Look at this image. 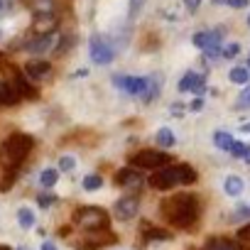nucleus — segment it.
<instances>
[{"instance_id": "393cba45", "label": "nucleus", "mask_w": 250, "mask_h": 250, "mask_svg": "<svg viewBox=\"0 0 250 250\" xmlns=\"http://www.w3.org/2000/svg\"><path fill=\"white\" fill-rule=\"evenodd\" d=\"M57 179H59V172H57V169H44V172L40 174V184H42V187H47V189H49V187H54V184H57Z\"/></svg>"}, {"instance_id": "f8f14e48", "label": "nucleus", "mask_w": 250, "mask_h": 250, "mask_svg": "<svg viewBox=\"0 0 250 250\" xmlns=\"http://www.w3.org/2000/svg\"><path fill=\"white\" fill-rule=\"evenodd\" d=\"M49 74H52V64H49V62H42V59L35 62V59H32V62L25 64V76L32 79V81H44Z\"/></svg>"}, {"instance_id": "72a5a7b5", "label": "nucleus", "mask_w": 250, "mask_h": 250, "mask_svg": "<svg viewBox=\"0 0 250 250\" xmlns=\"http://www.w3.org/2000/svg\"><path fill=\"white\" fill-rule=\"evenodd\" d=\"M238 52H240L238 44H228V47L223 49V57H226V59H233V57H238Z\"/></svg>"}, {"instance_id": "7c9ffc66", "label": "nucleus", "mask_w": 250, "mask_h": 250, "mask_svg": "<svg viewBox=\"0 0 250 250\" xmlns=\"http://www.w3.org/2000/svg\"><path fill=\"white\" fill-rule=\"evenodd\" d=\"M143 5H145V0H130V18H138Z\"/></svg>"}, {"instance_id": "2f4dec72", "label": "nucleus", "mask_w": 250, "mask_h": 250, "mask_svg": "<svg viewBox=\"0 0 250 250\" xmlns=\"http://www.w3.org/2000/svg\"><path fill=\"white\" fill-rule=\"evenodd\" d=\"M250 105V86L240 93V98H238V108H248Z\"/></svg>"}, {"instance_id": "20e7f679", "label": "nucleus", "mask_w": 250, "mask_h": 250, "mask_svg": "<svg viewBox=\"0 0 250 250\" xmlns=\"http://www.w3.org/2000/svg\"><path fill=\"white\" fill-rule=\"evenodd\" d=\"M74 221L83 230H105L108 228V213L98 206H83L74 213Z\"/></svg>"}, {"instance_id": "6e6552de", "label": "nucleus", "mask_w": 250, "mask_h": 250, "mask_svg": "<svg viewBox=\"0 0 250 250\" xmlns=\"http://www.w3.org/2000/svg\"><path fill=\"white\" fill-rule=\"evenodd\" d=\"M113 83L130 96H143L147 88V79L143 76H113Z\"/></svg>"}, {"instance_id": "4be33fe9", "label": "nucleus", "mask_w": 250, "mask_h": 250, "mask_svg": "<svg viewBox=\"0 0 250 250\" xmlns=\"http://www.w3.org/2000/svg\"><path fill=\"white\" fill-rule=\"evenodd\" d=\"M213 143H216V147H218V150H226V152H228V150L233 147V143H235V140H233V138H230L228 133L218 130V133L213 135Z\"/></svg>"}, {"instance_id": "e433bc0d", "label": "nucleus", "mask_w": 250, "mask_h": 250, "mask_svg": "<svg viewBox=\"0 0 250 250\" xmlns=\"http://www.w3.org/2000/svg\"><path fill=\"white\" fill-rule=\"evenodd\" d=\"M228 5H230V8H245L248 0H228Z\"/></svg>"}, {"instance_id": "473e14b6", "label": "nucleus", "mask_w": 250, "mask_h": 250, "mask_svg": "<svg viewBox=\"0 0 250 250\" xmlns=\"http://www.w3.org/2000/svg\"><path fill=\"white\" fill-rule=\"evenodd\" d=\"M233 218H235V221H240V218H250V206H238L235 213H233Z\"/></svg>"}, {"instance_id": "f3484780", "label": "nucleus", "mask_w": 250, "mask_h": 250, "mask_svg": "<svg viewBox=\"0 0 250 250\" xmlns=\"http://www.w3.org/2000/svg\"><path fill=\"white\" fill-rule=\"evenodd\" d=\"M206 250H245L238 240H228V238H211L206 243Z\"/></svg>"}, {"instance_id": "5701e85b", "label": "nucleus", "mask_w": 250, "mask_h": 250, "mask_svg": "<svg viewBox=\"0 0 250 250\" xmlns=\"http://www.w3.org/2000/svg\"><path fill=\"white\" fill-rule=\"evenodd\" d=\"M18 221H20L22 228H32V226H35V213H32V208H27V206L18 208Z\"/></svg>"}, {"instance_id": "4c0bfd02", "label": "nucleus", "mask_w": 250, "mask_h": 250, "mask_svg": "<svg viewBox=\"0 0 250 250\" xmlns=\"http://www.w3.org/2000/svg\"><path fill=\"white\" fill-rule=\"evenodd\" d=\"M189 108H191V110H201V108H204V101H201V98H196V101H194Z\"/></svg>"}, {"instance_id": "de8ad7c7", "label": "nucleus", "mask_w": 250, "mask_h": 250, "mask_svg": "<svg viewBox=\"0 0 250 250\" xmlns=\"http://www.w3.org/2000/svg\"><path fill=\"white\" fill-rule=\"evenodd\" d=\"M18 250H27V248H18Z\"/></svg>"}, {"instance_id": "6ab92c4d", "label": "nucleus", "mask_w": 250, "mask_h": 250, "mask_svg": "<svg viewBox=\"0 0 250 250\" xmlns=\"http://www.w3.org/2000/svg\"><path fill=\"white\" fill-rule=\"evenodd\" d=\"M223 189H226V194H228V196H240V194H243V189H245V184H243V179H240V177L230 174V177H226Z\"/></svg>"}, {"instance_id": "c03bdc74", "label": "nucleus", "mask_w": 250, "mask_h": 250, "mask_svg": "<svg viewBox=\"0 0 250 250\" xmlns=\"http://www.w3.org/2000/svg\"><path fill=\"white\" fill-rule=\"evenodd\" d=\"M5 10V0H0V13H3Z\"/></svg>"}, {"instance_id": "58836bf2", "label": "nucleus", "mask_w": 250, "mask_h": 250, "mask_svg": "<svg viewBox=\"0 0 250 250\" xmlns=\"http://www.w3.org/2000/svg\"><path fill=\"white\" fill-rule=\"evenodd\" d=\"M42 250H57V245L49 243V240H44V243H42Z\"/></svg>"}, {"instance_id": "ddd939ff", "label": "nucleus", "mask_w": 250, "mask_h": 250, "mask_svg": "<svg viewBox=\"0 0 250 250\" xmlns=\"http://www.w3.org/2000/svg\"><path fill=\"white\" fill-rule=\"evenodd\" d=\"M179 91H182V93H187V91H191V93H196V96H201V93L206 91V83H204V76H201V74H194V71H189V74H184V79L179 81Z\"/></svg>"}, {"instance_id": "a211bd4d", "label": "nucleus", "mask_w": 250, "mask_h": 250, "mask_svg": "<svg viewBox=\"0 0 250 250\" xmlns=\"http://www.w3.org/2000/svg\"><path fill=\"white\" fill-rule=\"evenodd\" d=\"M13 182H15V167L0 160V191H8L13 187Z\"/></svg>"}, {"instance_id": "423d86ee", "label": "nucleus", "mask_w": 250, "mask_h": 250, "mask_svg": "<svg viewBox=\"0 0 250 250\" xmlns=\"http://www.w3.org/2000/svg\"><path fill=\"white\" fill-rule=\"evenodd\" d=\"M133 165L143 167V169H160V167L169 165V155H165L160 150H140L133 155Z\"/></svg>"}, {"instance_id": "f03ea898", "label": "nucleus", "mask_w": 250, "mask_h": 250, "mask_svg": "<svg viewBox=\"0 0 250 250\" xmlns=\"http://www.w3.org/2000/svg\"><path fill=\"white\" fill-rule=\"evenodd\" d=\"M196 182V172L189 167V165H174V167H165V169H157L150 179V184L160 191L165 189H172L177 184H191Z\"/></svg>"}, {"instance_id": "cd10ccee", "label": "nucleus", "mask_w": 250, "mask_h": 250, "mask_svg": "<svg viewBox=\"0 0 250 250\" xmlns=\"http://www.w3.org/2000/svg\"><path fill=\"white\" fill-rule=\"evenodd\" d=\"M103 187V179L98 177V174H88L86 179H83V189L86 191H96V189H101Z\"/></svg>"}, {"instance_id": "9b49d317", "label": "nucleus", "mask_w": 250, "mask_h": 250, "mask_svg": "<svg viewBox=\"0 0 250 250\" xmlns=\"http://www.w3.org/2000/svg\"><path fill=\"white\" fill-rule=\"evenodd\" d=\"M138 208H140V201H138L135 196H123V199L115 204V216H118L120 221H130V218H135Z\"/></svg>"}, {"instance_id": "8fccbe9b", "label": "nucleus", "mask_w": 250, "mask_h": 250, "mask_svg": "<svg viewBox=\"0 0 250 250\" xmlns=\"http://www.w3.org/2000/svg\"><path fill=\"white\" fill-rule=\"evenodd\" d=\"M0 59H3V54H0Z\"/></svg>"}, {"instance_id": "aec40b11", "label": "nucleus", "mask_w": 250, "mask_h": 250, "mask_svg": "<svg viewBox=\"0 0 250 250\" xmlns=\"http://www.w3.org/2000/svg\"><path fill=\"white\" fill-rule=\"evenodd\" d=\"M157 96H160V76H150V79H147V88H145L143 98H145V103H150V101H155Z\"/></svg>"}, {"instance_id": "a19ab883", "label": "nucleus", "mask_w": 250, "mask_h": 250, "mask_svg": "<svg viewBox=\"0 0 250 250\" xmlns=\"http://www.w3.org/2000/svg\"><path fill=\"white\" fill-rule=\"evenodd\" d=\"M172 113H174V115H182V105L174 103V105H172Z\"/></svg>"}, {"instance_id": "bb28decb", "label": "nucleus", "mask_w": 250, "mask_h": 250, "mask_svg": "<svg viewBox=\"0 0 250 250\" xmlns=\"http://www.w3.org/2000/svg\"><path fill=\"white\" fill-rule=\"evenodd\" d=\"M74 44V35H64V37H59V42H57V47H54V54H66V49Z\"/></svg>"}, {"instance_id": "f704fd0d", "label": "nucleus", "mask_w": 250, "mask_h": 250, "mask_svg": "<svg viewBox=\"0 0 250 250\" xmlns=\"http://www.w3.org/2000/svg\"><path fill=\"white\" fill-rule=\"evenodd\" d=\"M54 201H57V199H54V196H49V194H42V196H40V206H44V208H47V206H52Z\"/></svg>"}, {"instance_id": "a18cd8bd", "label": "nucleus", "mask_w": 250, "mask_h": 250, "mask_svg": "<svg viewBox=\"0 0 250 250\" xmlns=\"http://www.w3.org/2000/svg\"><path fill=\"white\" fill-rule=\"evenodd\" d=\"M213 3H218V5H221V3H228V0H213Z\"/></svg>"}, {"instance_id": "9d476101", "label": "nucleus", "mask_w": 250, "mask_h": 250, "mask_svg": "<svg viewBox=\"0 0 250 250\" xmlns=\"http://www.w3.org/2000/svg\"><path fill=\"white\" fill-rule=\"evenodd\" d=\"M32 30H35V37H37V35H49V32H54V30H57V13H54V10L35 13Z\"/></svg>"}, {"instance_id": "79ce46f5", "label": "nucleus", "mask_w": 250, "mask_h": 250, "mask_svg": "<svg viewBox=\"0 0 250 250\" xmlns=\"http://www.w3.org/2000/svg\"><path fill=\"white\" fill-rule=\"evenodd\" d=\"M243 160H245V162H248V165H250V150H248V152H245V155H243Z\"/></svg>"}, {"instance_id": "49530a36", "label": "nucleus", "mask_w": 250, "mask_h": 250, "mask_svg": "<svg viewBox=\"0 0 250 250\" xmlns=\"http://www.w3.org/2000/svg\"><path fill=\"white\" fill-rule=\"evenodd\" d=\"M0 250H10V248H5V245H0Z\"/></svg>"}, {"instance_id": "dca6fc26", "label": "nucleus", "mask_w": 250, "mask_h": 250, "mask_svg": "<svg viewBox=\"0 0 250 250\" xmlns=\"http://www.w3.org/2000/svg\"><path fill=\"white\" fill-rule=\"evenodd\" d=\"M18 101H20V96L13 88V83H8L5 79H0V105H15Z\"/></svg>"}, {"instance_id": "7ed1b4c3", "label": "nucleus", "mask_w": 250, "mask_h": 250, "mask_svg": "<svg viewBox=\"0 0 250 250\" xmlns=\"http://www.w3.org/2000/svg\"><path fill=\"white\" fill-rule=\"evenodd\" d=\"M32 147H35V140H32L30 135H25V133H13V135L5 140V145H3L0 160L18 169V167L27 160V155L32 152Z\"/></svg>"}, {"instance_id": "37998d69", "label": "nucleus", "mask_w": 250, "mask_h": 250, "mask_svg": "<svg viewBox=\"0 0 250 250\" xmlns=\"http://www.w3.org/2000/svg\"><path fill=\"white\" fill-rule=\"evenodd\" d=\"M243 133H250V123H248V125H243Z\"/></svg>"}, {"instance_id": "ea45409f", "label": "nucleus", "mask_w": 250, "mask_h": 250, "mask_svg": "<svg viewBox=\"0 0 250 250\" xmlns=\"http://www.w3.org/2000/svg\"><path fill=\"white\" fill-rule=\"evenodd\" d=\"M240 238H245V240H250V226H248V228H243V230H240Z\"/></svg>"}, {"instance_id": "1a4fd4ad", "label": "nucleus", "mask_w": 250, "mask_h": 250, "mask_svg": "<svg viewBox=\"0 0 250 250\" xmlns=\"http://www.w3.org/2000/svg\"><path fill=\"white\" fill-rule=\"evenodd\" d=\"M57 42H59V32L37 35L32 42H27V44H25V49H27V52H32V54H47V52H54Z\"/></svg>"}, {"instance_id": "39448f33", "label": "nucleus", "mask_w": 250, "mask_h": 250, "mask_svg": "<svg viewBox=\"0 0 250 250\" xmlns=\"http://www.w3.org/2000/svg\"><path fill=\"white\" fill-rule=\"evenodd\" d=\"M88 47H91V59H93L98 66L110 64L113 57H115V49L110 47V42H108L103 35H93L91 42H88Z\"/></svg>"}, {"instance_id": "c85d7f7f", "label": "nucleus", "mask_w": 250, "mask_h": 250, "mask_svg": "<svg viewBox=\"0 0 250 250\" xmlns=\"http://www.w3.org/2000/svg\"><path fill=\"white\" fill-rule=\"evenodd\" d=\"M248 150H250V145H245V143H233V147H230L228 152H230L233 157H240V160H243V155H245Z\"/></svg>"}, {"instance_id": "09e8293b", "label": "nucleus", "mask_w": 250, "mask_h": 250, "mask_svg": "<svg viewBox=\"0 0 250 250\" xmlns=\"http://www.w3.org/2000/svg\"><path fill=\"white\" fill-rule=\"evenodd\" d=\"M248 25H250V18H248Z\"/></svg>"}, {"instance_id": "b1692460", "label": "nucleus", "mask_w": 250, "mask_h": 250, "mask_svg": "<svg viewBox=\"0 0 250 250\" xmlns=\"http://www.w3.org/2000/svg\"><path fill=\"white\" fill-rule=\"evenodd\" d=\"M157 145L172 147V145H174V133H172L169 128H160V133H157Z\"/></svg>"}, {"instance_id": "4468645a", "label": "nucleus", "mask_w": 250, "mask_h": 250, "mask_svg": "<svg viewBox=\"0 0 250 250\" xmlns=\"http://www.w3.org/2000/svg\"><path fill=\"white\" fill-rule=\"evenodd\" d=\"M115 184L123 187V189H140L143 187V177L135 169H120L115 174Z\"/></svg>"}, {"instance_id": "c9c22d12", "label": "nucleus", "mask_w": 250, "mask_h": 250, "mask_svg": "<svg viewBox=\"0 0 250 250\" xmlns=\"http://www.w3.org/2000/svg\"><path fill=\"white\" fill-rule=\"evenodd\" d=\"M199 3H201V0H184V5H187V10H191V13H194V10L199 8Z\"/></svg>"}, {"instance_id": "f257e3e1", "label": "nucleus", "mask_w": 250, "mask_h": 250, "mask_svg": "<svg viewBox=\"0 0 250 250\" xmlns=\"http://www.w3.org/2000/svg\"><path fill=\"white\" fill-rule=\"evenodd\" d=\"M199 211H201V206L194 194H177V196L162 201V216L177 228L194 226L199 218Z\"/></svg>"}, {"instance_id": "0eeeda50", "label": "nucleus", "mask_w": 250, "mask_h": 250, "mask_svg": "<svg viewBox=\"0 0 250 250\" xmlns=\"http://www.w3.org/2000/svg\"><path fill=\"white\" fill-rule=\"evenodd\" d=\"M221 40H223V32L221 30H211V32H199V35H194V44L199 47V49H204L208 57H218V52H221Z\"/></svg>"}, {"instance_id": "a878e982", "label": "nucleus", "mask_w": 250, "mask_h": 250, "mask_svg": "<svg viewBox=\"0 0 250 250\" xmlns=\"http://www.w3.org/2000/svg\"><path fill=\"white\" fill-rule=\"evenodd\" d=\"M145 235H147L150 240H169V233H167V230L152 228V226H147V223H145Z\"/></svg>"}, {"instance_id": "2eb2a0df", "label": "nucleus", "mask_w": 250, "mask_h": 250, "mask_svg": "<svg viewBox=\"0 0 250 250\" xmlns=\"http://www.w3.org/2000/svg\"><path fill=\"white\" fill-rule=\"evenodd\" d=\"M13 88L18 91L20 98H35V96H37L35 86L27 81V76H25L22 71H15V76H13Z\"/></svg>"}, {"instance_id": "c756f323", "label": "nucleus", "mask_w": 250, "mask_h": 250, "mask_svg": "<svg viewBox=\"0 0 250 250\" xmlns=\"http://www.w3.org/2000/svg\"><path fill=\"white\" fill-rule=\"evenodd\" d=\"M76 167V160L74 157H69V155H64L62 160H59V169H64V172H71Z\"/></svg>"}, {"instance_id": "412c9836", "label": "nucleus", "mask_w": 250, "mask_h": 250, "mask_svg": "<svg viewBox=\"0 0 250 250\" xmlns=\"http://www.w3.org/2000/svg\"><path fill=\"white\" fill-rule=\"evenodd\" d=\"M228 79H230L233 83H240V86H245V83L250 81V71H248L245 66H235V69H230Z\"/></svg>"}]
</instances>
